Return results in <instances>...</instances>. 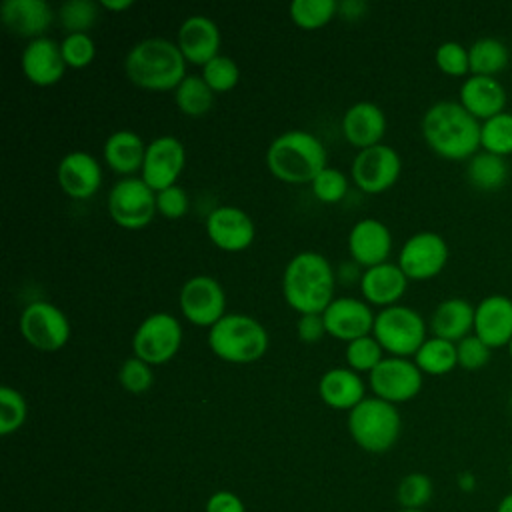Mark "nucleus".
I'll return each mask as SVG.
<instances>
[{"instance_id": "nucleus-54", "label": "nucleus", "mask_w": 512, "mask_h": 512, "mask_svg": "<svg viewBox=\"0 0 512 512\" xmlns=\"http://www.w3.org/2000/svg\"><path fill=\"white\" fill-rule=\"evenodd\" d=\"M400 512H424V510H408V508H402Z\"/></svg>"}, {"instance_id": "nucleus-44", "label": "nucleus", "mask_w": 512, "mask_h": 512, "mask_svg": "<svg viewBox=\"0 0 512 512\" xmlns=\"http://www.w3.org/2000/svg\"><path fill=\"white\" fill-rule=\"evenodd\" d=\"M66 66L86 68L96 56V44L90 34H66L60 42Z\"/></svg>"}, {"instance_id": "nucleus-49", "label": "nucleus", "mask_w": 512, "mask_h": 512, "mask_svg": "<svg viewBox=\"0 0 512 512\" xmlns=\"http://www.w3.org/2000/svg\"><path fill=\"white\" fill-rule=\"evenodd\" d=\"M366 2L362 0H344V2H338V14L346 20H356L364 14L366 10Z\"/></svg>"}, {"instance_id": "nucleus-36", "label": "nucleus", "mask_w": 512, "mask_h": 512, "mask_svg": "<svg viewBox=\"0 0 512 512\" xmlns=\"http://www.w3.org/2000/svg\"><path fill=\"white\" fill-rule=\"evenodd\" d=\"M334 14H338V2L334 0H294L290 4L292 22L304 30L326 26Z\"/></svg>"}, {"instance_id": "nucleus-7", "label": "nucleus", "mask_w": 512, "mask_h": 512, "mask_svg": "<svg viewBox=\"0 0 512 512\" xmlns=\"http://www.w3.org/2000/svg\"><path fill=\"white\" fill-rule=\"evenodd\" d=\"M372 336L390 356L408 358L418 352L426 340V322L410 306L394 304L376 314Z\"/></svg>"}, {"instance_id": "nucleus-34", "label": "nucleus", "mask_w": 512, "mask_h": 512, "mask_svg": "<svg viewBox=\"0 0 512 512\" xmlns=\"http://www.w3.org/2000/svg\"><path fill=\"white\" fill-rule=\"evenodd\" d=\"M480 148L506 158L512 154V112H500L480 124Z\"/></svg>"}, {"instance_id": "nucleus-24", "label": "nucleus", "mask_w": 512, "mask_h": 512, "mask_svg": "<svg viewBox=\"0 0 512 512\" xmlns=\"http://www.w3.org/2000/svg\"><path fill=\"white\" fill-rule=\"evenodd\" d=\"M342 134L346 142L358 150L380 144L386 134L384 110L368 100L352 104L342 116Z\"/></svg>"}, {"instance_id": "nucleus-13", "label": "nucleus", "mask_w": 512, "mask_h": 512, "mask_svg": "<svg viewBox=\"0 0 512 512\" xmlns=\"http://www.w3.org/2000/svg\"><path fill=\"white\" fill-rule=\"evenodd\" d=\"M422 372L414 360L400 356H384V360L368 374L374 396L400 404L412 400L422 390Z\"/></svg>"}, {"instance_id": "nucleus-15", "label": "nucleus", "mask_w": 512, "mask_h": 512, "mask_svg": "<svg viewBox=\"0 0 512 512\" xmlns=\"http://www.w3.org/2000/svg\"><path fill=\"white\" fill-rule=\"evenodd\" d=\"M186 164L184 144L170 134L156 136L146 146V156L142 164V180L154 190L160 192L168 186H174L180 172Z\"/></svg>"}, {"instance_id": "nucleus-8", "label": "nucleus", "mask_w": 512, "mask_h": 512, "mask_svg": "<svg viewBox=\"0 0 512 512\" xmlns=\"http://www.w3.org/2000/svg\"><path fill=\"white\" fill-rule=\"evenodd\" d=\"M108 214L126 230L148 226L156 210V192L138 176L120 178L108 192Z\"/></svg>"}, {"instance_id": "nucleus-39", "label": "nucleus", "mask_w": 512, "mask_h": 512, "mask_svg": "<svg viewBox=\"0 0 512 512\" xmlns=\"http://www.w3.org/2000/svg\"><path fill=\"white\" fill-rule=\"evenodd\" d=\"M204 82L212 88V92H228L232 90L238 80H240V68L238 64L224 54H218L216 58H212L208 64L202 66V74Z\"/></svg>"}, {"instance_id": "nucleus-48", "label": "nucleus", "mask_w": 512, "mask_h": 512, "mask_svg": "<svg viewBox=\"0 0 512 512\" xmlns=\"http://www.w3.org/2000/svg\"><path fill=\"white\" fill-rule=\"evenodd\" d=\"M206 512H246L242 500L230 490L214 492L206 502Z\"/></svg>"}, {"instance_id": "nucleus-30", "label": "nucleus", "mask_w": 512, "mask_h": 512, "mask_svg": "<svg viewBox=\"0 0 512 512\" xmlns=\"http://www.w3.org/2000/svg\"><path fill=\"white\" fill-rule=\"evenodd\" d=\"M468 56H470V74L474 76L496 78V74H500L510 62V52L506 44L492 36L474 40L472 46H468Z\"/></svg>"}, {"instance_id": "nucleus-26", "label": "nucleus", "mask_w": 512, "mask_h": 512, "mask_svg": "<svg viewBox=\"0 0 512 512\" xmlns=\"http://www.w3.org/2000/svg\"><path fill=\"white\" fill-rule=\"evenodd\" d=\"M476 120H488L506 108V90L492 76L470 74L460 86L458 100Z\"/></svg>"}, {"instance_id": "nucleus-22", "label": "nucleus", "mask_w": 512, "mask_h": 512, "mask_svg": "<svg viewBox=\"0 0 512 512\" xmlns=\"http://www.w3.org/2000/svg\"><path fill=\"white\" fill-rule=\"evenodd\" d=\"M22 72L34 86H52L60 82L66 70V62L60 50V42L42 36L30 40L22 50Z\"/></svg>"}, {"instance_id": "nucleus-3", "label": "nucleus", "mask_w": 512, "mask_h": 512, "mask_svg": "<svg viewBox=\"0 0 512 512\" xmlns=\"http://www.w3.org/2000/svg\"><path fill=\"white\" fill-rule=\"evenodd\" d=\"M186 58L176 42L168 38H144L136 42L124 58V72L128 80L144 90L166 92L188 76Z\"/></svg>"}, {"instance_id": "nucleus-33", "label": "nucleus", "mask_w": 512, "mask_h": 512, "mask_svg": "<svg viewBox=\"0 0 512 512\" xmlns=\"http://www.w3.org/2000/svg\"><path fill=\"white\" fill-rule=\"evenodd\" d=\"M174 102L182 114L200 118L214 104V92L198 74H188L174 90Z\"/></svg>"}, {"instance_id": "nucleus-18", "label": "nucleus", "mask_w": 512, "mask_h": 512, "mask_svg": "<svg viewBox=\"0 0 512 512\" xmlns=\"http://www.w3.org/2000/svg\"><path fill=\"white\" fill-rule=\"evenodd\" d=\"M56 180L64 194H68L70 198L88 200L102 186V168L90 152L74 150L60 158L56 168Z\"/></svg>"}, {"instance_id": "nucleus-11", "label": "nucleus", "mask_w": 512, "mask_h": 512, "mask_svg": "<svg viewBox=\"0 0 512 512\" xmlns=\"http://www.w3.org/2000/svg\"><path fill=\"white\" fill-rule=\"evenodd\" d=\"M180 312L194 326L212 328L226 314V294L222 284L208 276H190L180 288Z\"/></svg>"}, {"instance_id": "nucleus-4", "label": "nucleus", "mask_w": 512, "mask_h": 512, "mask_svg": "<svg viewBox=\"0 0 512 512\" xmlns=\"http://www.w3.org/2000/svg\"><path fill=\"white\" fill-rule=\"evenodd\" d=\"M270 174L288 184L312 182L328 164L322 140L308 130H286L266 150Z\"/></svg>"}, {"instance_id": "nucleus-28", "label": "nucleus", "mask_w": 512, "mask_h": 512, "mask_svg": "<svg viewBox=\"0 0 512 512\" xmlns=\"http://www.w3.org/2000/svg\"><path fill=\"white\" fill-rule=\"evenodd\" d=\"M430 330L436 338L460 342L474 332V306L464 298L442 300L432 312Z\"/></svg>"}, {"instance_id": "nucleus-1", "label": "nucleus", "mask_w": 512, "mask_h": 512, "mask_svg": "<svg viewBox=\"0 0 512 512\" xmlns=\"http://www.w3.org/2000/svg\"><path fill=\"white\" fill-rule=\"evenodd\" d=\"M334 286L336 272L316 250L294 254L282 274L284 300L298 314H322L334 300Z\"/></svg>"}, {"instance_id": "nucleus-53", "label": "nucleus", "mask_w": 512, "mask_h": 512, "mask_svg": "<svg viewBox=\"0 0 512 512\" xmlns=\"http://www.w3.org/2000/svg\"><path fill=\"white\" fill-rule=\"evenodd\" d=\"M506 348H508V354H510V358H512V340L508 342V346H506Z\"/></svg>"}, {"instance_id": "nucleus-55", "label": "nucleus", "mask_w": 512, "mask_h": 512, "mask_svg": "<svg viewBox=\"0 0 512 512\" xmlns=\"http://www.w3.org/2000/svg\"><path fill=\"white\" fill-rule=\"evenodd\" d=\"M510 412H512V394H510Z\"/></svg>"}, {"instance_id": "nucleus-19", "label": "nucleus", "mask_w": 512, "mask_h": 512, "mask_svg": "<svg viewBox=\"0 0 512 512\" xmlns=\"http://www.w3.org/2000/svg\"><path fill=\"white\" fill-rule=\"evenodd\" d=\"M392 250V234L378 218L358 220L348 234V252L358 266L372 268L388 262Z\"/></svg>"}, {"instance_id": "nucleus-27", "label": "nucleus", "mask_w": 512, "mask_h": 512, "mask_svg": "<svg viewBox=\"0 0 512 512\" xmlns=\"http://www.w3.org/2000/svg\"><path fill=\"white\" fill-rule=\"evenodd\" d=\"M318 394L326 406L348 412L366 398L360 374L348 366H336L326 370L320 376Z\"/></svg>"}, {"instance_id": "nucleus-10", "label": "nucleus", "mask_w": 512, "mask_h": 512, "mask_svg": "<svg viewBox=\"0 0 512 512\" xmlns=\"http://www.w3.org/2000/svg\"><path fill=\"white\" fill-rule=\"evenodd\" d=\"M20 332L32 348L56 352L70 338V322L56 304L34 300L20 314Z\"/></svg>"}, {"instance_id": "nucleus-43", "label": "nucleus", "mask_w": 512, "mask_h": 512, "mask_svg": "<svg viewBox=\"0 0 512 512\" xmlns=\"http://www.w3.org/2000/svg\"><path fill=\"white\" fill-rule=\"evenodd\" d=\"M312 194L320 200V202H326V204H334V202H340L346 192H348V178L344 172L336 170V168H330L326 166L312 182Z\"/></svg>"}, {"instance_id": "nucleus-45", "label": "nucleus", "mask_w": 512, "mask_h": 512, "mask_svg": "<svg viewBox=\"0 0 512 512\" xmlns=\"http://www.w3.org/2000/svg\"><path fill=\"white\" fill-rule=\"evenodd\" d=\"M456 356H458L460 368L468 372H476L490 362L492 348L486 342H482L476 334H470L460 342H456Z\"/></svg>"}, {"instance_id": "nucleus-42", "label": "nucleus", "mask_w": 512, "mask_h": 512, "mask_svg": "<svg viewBox=\"0 0 512 512\" xmlns=\"http://www.w3.org/2000/svg\"><path fill=\"white\" fill-rule=\"evenodd\" d=\"M434 62L440 68V72L448 76H466L470 72V56L468 48L460 42L448 40L442 42L434 52Z\"/></svg>"}, {"instance_id": "nucleus-23", "label": "nucleus", "mask_w": 512, "mask_h": 512, "mask_svg": "<svg viewBox=\"0 0 512 512\" xmlns=\"http://www.w3.org/2000/svg\"><path fill=\"white\" fill-rule=\"evenodd\" d=\"M176 44L186 62L204 66L218 56L220 30L212 18L204 14H192L180 24Z\"/></svg>"}, {"instance_id": "nucleus-9", "label": "nucleus", "mask_w": 512, "mask_h": 512, "mask_svg": "<svg viewBox=\"0 0 512 512\" xmlns=\"http://www.w3.org/2000/svg\"><path fill=\"white\" fill-rule=\"evenodd\" d=\"M182 344V326L170 312H154L146 316L134 336L132 350L134 356L148 362L150 366L166 364L172 360Z\"/></svg>"}, {"instance_id": "nucleus-32", "label": "nucleus", "mask_w": 512, "mask_h": 512, "mask_svg": "<svg viewBox=\"0 0 512 512\" xmlns=\"http://www.w3.org/2000/svg\"><path fill=\"white\" fill-rule=\"evenodd\" d=\"M468 182L484 192L498 190L508 180V164L502 156L490 152H476L466 164Z\"/></svg>"}, {"instance_id": "nucleus-46", "label": "nucleus", "mask_w": 512, "mask_h": 512, "mask_svg": "<svg viewBox=\"0 0 512 512\" xmlns=\"http://www.w3.org/2000/svg\"><path fill=\"white\" fill-rule=\"evenodd\" d=\"M188 194L182 186L174 184V186H168L160 192H156V210L164 216V218H170V220H176V218H182L186 212H188Z\"/></svg>"}, {"instance_id": "nucleus-51", "label": "nucleus", "mask_w": 512, "mask_h": 512, "mask_svg": "<svg viewBox=\"0 0 512 512\" xmlns=\"http://www.w3.org/2000/svg\"><path fill=\"white\" fill-rule=\"evenodd\" d=\"M458 484L462 490H474V476L470 472H464V474H460Z\"/></svg>"}, {"instance_id": "nucleus-47", "label": "nucleus", "mask_w": 512, "mask_h": 512, "mask_svg": "<svg viewBox=\"0 0 512 512\" xmlns=\"http://www.w3.org/2000/svg\"><path fill=\"white\" fill-rule=\"evenodd\" d=\"M296 334L306 344L320 342L326 334V324L322 314H300L296 322Z\"/></svg>"}, {"instance_id": "nucleus-21", "label": "nucleus", "mask_w": 512, "mask_h": 512, "mask_svg": "<svg viewBox=\"0 0 512 512\" xmlns=\"http://www.w3.org/2000/svg\"><path fill=\"white\" fill-rule=\"evenodd\" d=\"M474 334L490 348L508 346L512 340V298L490 294L474 306Z\"/></svg>"}, {"instance_id": "nucleus-56", "label": "nucleus", "mask_w": 512, "mask_h": 512, "mask_svg": "<svg viewBox=\"0 0 512 512\" xmlns=\"http://www.w3.org/2000/svg\"><path fill=\"white\" fill-rule=\"evenodd\" d=\"M510 478H512V462H510Z\"/></svg>"}, {"instance_id": "nucleus-50", "label": "nucleus", "mask_w": 512, "mask_h": 512, "mask_svg": "<svg viewBox=\"0 0 512 512\" xmlns=\"http://www.w3.org/2000/svg\"><path fill=\"white\" fill-rule=\"evenodd\" d=\"M100 6L106 8V10H112V12H120V10L130 8L132 0H102Z\"/></svg>"}, {"instance_id": "nucleus-20", "label": "nucleus", "mask_w": 512, "mask_h": 512, "mask_svg": "<svg viewBox=\"0 0 512 512\" xmlns=\"http://www.w3.org/2000/svg\"><path fill=\"white\" fill-rule=\"evenodd\" d=\"M56 14L44 0H4L0 4V20L4 28L18 36L36 40L42 38Z\"/></svg>"}, {"instance_id": "nucleus-12", "label": "nucleus", "mask_w": 512, "mask_h": 512, "mask_svg": "<svg viewBox=\"0 0 512 512\" xmlns=\"http://www.w3.org/2000/svg\"><path fill=\"white\" fill-rule=\"evenodd\" d=\"M402 172L400 154L388 144H376L358 154L352 160V180L366 194L386 192L396 184Z\"/></svg>"}, {"instance_id": "nucleus-31", "label": "nucleus", "mask_w": 512, "mask_h": 512, "mask_svg": "<svg viewBox=\"0 0 512 512\" xmlns=\"http://www.w3.org/2000/svg\"><path fill=\"white\" fill-rule=\"evenodd\" d=\"M414 362L422 374L428 376H444L458 366L456 344L444 338L430 336L414 354Z\"/></svg>"}, {"instance_id": "nucleus-52", "label": "nucleus", "mask_w": 512, "mask_h": 512, "mask_svg": "<svg viewBox=\"0 0 512 512\" xmlns=\"http://www.w3.org/2000/svg\"><path fill=\"white\" fill-rule=\"evenodd\" d=\"M496 512H512V492H510V494H506V496L498 502Z\"/></svg>"}, {"instance_id": "nucleus-40", "label": "nucleus", "mask_w": 512, "mask_h": 512, "mask_svg": "<svg viewBox=\"0 0 512 512\" xmlns=\"http://www.w3.org/2000/svg\"><path fill=\"white\" fill-rule=\"evenodd\" d=\"M28 414V406L24 396L12 388V386H2L0 388V434L8 436L16 432Z\"/></svg>"}, {"instance_id": "nucleus-17", "label": "nucleus", "mask_w": 512, "mask_h": 512, "mask_svg": "<svg viewBox=\"0 0 512 512\" xmlns=\"http://www.w3.org/2000/svg\"><path fill=\"white\" fill-rule=\"evenodd\" d=\"M206 234L224 252L246 250L256 236L252 218L238 206H218L206 218Z\"/></svg>"}, {"instance_id": "nucleus-25", "label": "nucleus", "mask_w": 512, "mask_h": 512, "mask_svg": "<svg viewBox=\"0 0 512 512\" xmlns=\"http://www.w3.org/2000/svg\"><path fill=\"white\" fill-rule=\"evenodd\" d=\"M408 288V276L394 262H384L364 268L360 278V292L368 304L394 306Z\"/></svg>"}, {"instance_id": "nucleus-6", "label": "nucleus", "mask_w": 512, "mask_h": 512, "mask_svg": "<svg viewBox=\"0 0 512 512\" xmlns=\"http://www.w3.org/2000/svg\"><path fill=\"white\" fill-rule=\"evenodd\" d=\"M402 430V420L396 404L378 396L364 398L348 412V432L352 440L366 452L390 450Z\"/></svg>"}, {"instance_id": "nucleus-41", "label": "nucleus", "mask_w": 512, "mask_h": 512, "mask_svg": "<svg viewBox=\"0 0 512 512\" xmlns=\"http://www.w3.org/2000/svg\"><path fill=\"white\" fill-rule=\"evenodd\" d=\"M118 382L126 392L132 394H142L146 390H150L152 382H154V372L152 366L144 360H140L138 356H130L120 364L118 370Z\"/></svg>"}, {"instance_id": "nucleus-5", "label": "nucleus", "mask_w": 512, "mask_h": 512, "mask_svg": "<svg viewBox=\"0 0 512 512\" xmlns=\"http://www.w3.org/2000/svg\"><path fill=\"white\" fill-rule=\"evenodd\" d=\"M208 346L224 362L250 364L266 354L268 332L254 316L230 312L208 330Z\"/></svg>"}, {"instance_id": "nucleus-35", "label": "nucleus", "mask_w": 512, "mask_h": 512, "mask_svg": "<svg viewBox=\"0 0 512 512\" xmlns=\"http://www.w3.org/2000/svg\"><path fill=\"white\" fill-rule=\"evenodd\" d=\"M100 4L92 0H68L58 6L56 20L68 34H88L100 14Z\"/></svg>"}, {"instance_id": "nucleus-37", "label": "nucleus", "mask_w": 512, "mask_h": 512, "mask_svg": "<svg viewBox=\"0 0 512 512\" xmlns=\"http://www.w3.org/2000/svg\"><path fill=\"white\" fill-rule=\"evenodd\" d=\"M346 366L354 372H372L382 360H384V348L380 342L368 334L362 338H356L346 344Z\"/></svg>"}, {"instance_id": "nucleus-38", "label": "nucleus", "mask_w": 512, "mask_h": 512, "mask_svg": "<svg viewBox=\"0 0 512 512\" xmlns=\"http://www.w3.org/2000/svg\"><path fill=\"white\" fill-rule=\"evenodd\" d=\"M432 480L422 472H410L406 474L396 490V498L402 504V508L408 510H422L432 498Z\"/></svg>"}, {"instance_id": "nucleus-29", "label": "nucleus", "mask_w": 512, "mask_h": 512, "mask_svg": "<svg viewBox=\"0 0 512 512\" xmlns=\"http://www.w3.org/2000/svg\"><path fill=\"white\" fill-rule=\"evenodd\" d=\"M146 146L148 144H144L140 134H136L134 130L122 128V130L112 132L106 138L102 156H104V162L108 164V168H112L118 174L130 176L136 170H142Z\"/></svg>"}, {"instance_id": "nucleus-14", "label": "nucleus", "mask_w": 512, "mask_h": 512, "mask_svg": "<svg viewBox=\"0 0 512 512\" xmlns=\"http://www.w3.org/2000/svg\"><path fill=\"white\" fill-rule=\"evenodd\" d=\"M448 262L446 240L430 230L412 234L400 248L398 266L408 280H430L438 276Z\"/></svg>"}, {"instance_id": "nucleus-16", "label": "nucleus", "mask_w": 512, "mask_h": 512, "mask_svg": "<svg viewBox=\"0 0 512 512\" xmlns=\"http://www.w3.org/2000/svg\"><path fill=\"white\" fill-rule=\"evenodd\" d=\"M326 334L344 340L346 344L372 334L376 314L368 306L366 300L352 298V296H338L334 298L328 308L322 312Z\"/></svg>"}, {"instance_id": "nucleus-2", "label": "nucleus", "mask_w": 512, "mask_h": 512, "mask_svg": "<svg viewBox=\"0 0 512 512\" xmlns=\"http://www.w3.org/2000/svg\"><path fill=\"white\" fill-rule=\"evenodd\" d=\"M480 120L460 102L440 100L422 116V136L446 160H470L480 148Z\"/></svg>"}]
</instances>
